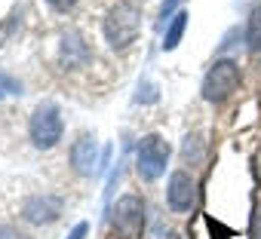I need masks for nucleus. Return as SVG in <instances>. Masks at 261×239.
I'll list each match as a JSON object with an SVG mask.
<instances>
[{
  "label": "nucleus",
  "instance_id": "423d86ee",
  "mask_svg": "<svg viewBox=\"0 0 261 239\" xmlns=\"http://www.w3.org/2000/svg\"><path fill=\"white\" fill-rule=\"evenodd\" d=\"M62 212H65V202H62V196H56V193H34V196H28V199L22 202V218H25L28 224H37V227L59 221Z\"/></svg>",
  "mask_w": 261,
  "mask_h": 239
},
{
  "label": "nucleus",
  "instance_id": "9b49d317",
  "mask_svg": "<svg viewBox=\"0 0 261 239\" xmlns=\"http://www.w3.org/2000/svg\"><path fill=\"white\" fill-rule=\"evenodd\" d=\"M246 43L249 49H261V7H255L249 13V25H246Z\"/></svg>",
  "mask_w": 261,
  "mask_h": 239
},
{
  "label": "nucleus",
  "instance_id": "f03ea898",
  "mask_svg": "<svg viewBox=\"0 0 261 239\" xmlns=\"http://www.w3.org/2000/svg\"><path fill=\"white\" fill-rule=\"evenodd\" d=\"M62 132H65V120H62L59 107L49 104V101H43V104L31 113V120H28V135H31L34 147H40V151L56 147V144L62 141Z\"/></svg>",
  "mask_w": 261,
  "mask_h": 239
},
{
  "label": "nucleus",
  "instance_id": "7ed1b4c3",
  "mask_svg": "<svg viewBox=\"0 0 261 239\" xmlns=\"http://www.w3.org/2000/svg\"><path fill=\"white\" fill-rule=\"evenodd\" d=\"M169 157H172L169 141L151 132V135H145V138L139 141V147H136V169H139V175H142L145 181H157V178L166 172Z\"/></svg>",
  "mask_w": 261,
  "mask_h": 239
},
{
  "label": "nucleus",
  "instance_id": "1a4fd4ad",
  "mask_svg": "<svg viewBox=\"0 0 261 239\" xmlns=\"http://www.w3.org/2000/svg\"><path fill=\"white\" fill-rule=\"evenodd\" d=\"M185 28H188V13H175L172 16V22L166 25V34H163V49L166 52H172L178 43H181V34H185Z\"/></svg>",
  "mask_w": 261,
  "mask_h": 239
},
{
  "label": "nucleus",
  "instance_id": "f257e3e1",
  "mask_svg": "<svg viewBox=\"0 0 261 239\" xmlns=\"http://www.w3.org/2000/svg\"><path fill=\"white\" fill-rule=\"evenodd\" d=\"M142 31V13L133 4H117L105 16V40L114 49H126Z\"/></svg>",
  "mask_w": 261,
  "mask_h": 239
},
{
  "label": "nucleus",
  "instance_id": "f3484780",
  "mask_svg": "<svg viewBox=\"0 0 261 239\" xmlns=\"http://www.w3.org/2000/svg\"><path fill=\"white\" fill-rule=\"evenodd\" d=\"M166 239H185V236H181L178 230H172V233H166Z\"/></svg>",
  "mask_w": 261,
  "mask_h": 239
},
{
  "label": "nucleus",
  "instance_id": "f8f14e48",
  "mask_svg": "<svg viewBox=\"0 0 261 239\" xmlns=\"http://www.w3.org/2000/svg\"><path fill=\"white\" fill-rule=\"evenodd\" d=\"M175 7H178V0H163V4H160V19H157V25H160V28L166 25V19H172V16H175Z\"/></svg>",
  "mask_w": 261,
  "mask_h": 239
},
{
  "label": "nucleus",
  "instance_id": "20e7f679",
  "mask_svg": "<svg viewBox=\"0 0 261 239\" xmlns=\"http://www.w3.org/2000/svg\"><path fill=\"white\" fill-rule=\"evenodd\" d=\"M237 86H240V65L230 58H218L203 77V98L218 104V101L230 98L237 92Z\"/></svg>",
  "mask_w": 261,
  "mask_h": 239
},
{
  "label": "nucleus",
  "instance_id": "39448f33",
  "mask_svg": "<svg viewBox=\"0 0 261 239\" xmlns=\"http://www.w3.org/2000/svg\"><path fill=\"white\" fill-rule=\"evenodd\" d=\"M111 224H114V233L120 239H139L142 227H145V202L139 196H133V193L120 196L117 205H114Z\"/></svg>",
  "mask_w": 261,
  "mask_h": 239
},
{
  "label": "nucleus",
  "instance_id": "0eeeda50",
  "mask_svg": "<svg viewBox=\"0 0 261 239\" xmlns=\"http://www.w3.org/2000/svg\"><path fill=\"white\" fill-rule=\"evenodd\" d=\"M194 196H197V187H194V178L188 172H172L169 175V187H166V202L172 212H188L194 205Z\"/></svg>",
  "mask_w": 261,
  "mask_h": 239
},
{
  "label": "nucleus",
  "instance_id": "2eb2a0df",
  "mask_svg": "<svg viewBox=\"0 0 261 239\" xmlns=\"http://www.w3.org/2000/svg\"><path fill=\"white\" fill-rule=\"evenodd\" d=\"M86 233H89V224H86V221H80V224L68 233V239H86Z\"/></svg>",
  "mask_w": 261,
  "mask_h": 239
},
{
  "label": "nucleus",
  "instance_id": "ddd939ff",
  "mask_svg": "<svg viewBox=\"0 0 261 239\" xmlns=\"http://www.w3.org/2000/svg\"><path fill=\"white\" fill-rule=\"evenodd\" d=\"M0 239H28L25 233H19L16 227H10V224H4L0 227Z\"/></svg>",
  "mask_w": 261,
  "mask_h": 239
},
{
  "label": "nucleus",
  "instance_id": "9d476101",
  "mask_svg": "<svg viewBox=\"0 0 261 239\" xmlns=\"http://www.w3.org/2000/svg\"><path fill=\"white\" fill-rule=\"evenodd\" d=\"M62 55H65L68 65L74 62V55L83 62V58H86V46H83V40H80L77 34H65V37H62Z\"/></svg>",
  "mask_w": 261,
  "mask_h": 239
},
{
  "label": "nucleus",
  "instance_id": "4468645a",
  "mask_svg": "<svg viewBox=\"0 0 261 239\" xmlns=\"http://www.w3.org/2000/svg\"><path fill=\"white\" fill-rule=\"evenodd\" d=\"M46 4H49V7H53L56 13H68V10H71V7L77 4V0H46Z\"/></svg>",
  "mask_w": 261,
  "mask_h": 239
},
{
  "label": "nucleus",
  "instance_id": "6e6552de",
  "mask_svg": "<svg viewBox=\"0 0 261 239\" xmlns=\"http://www.w3.org/2000/svg\"><path fill=\"white\" fill-rule=\"evenodd\" d=\"M71 169L83 178H89L98 169V144H95L92 135H80L71 144Z\"/></svg>",
  "mask_w": 261,
  "mask_h": 239
},
{
  "label": "nucleus",
  "instance_id": "dca6fc26",
  "mask_svg": "<svg viewBox=\"0 0 261 239\" xmlns=\"http://www.w3.org/2000/svg\"><path fill=\"white\" fill-rule=\"evenodd\" d=\"M255 239H261V208H258V218H255Z\"/></svg>",
  "mask_w": 261,
  "mask_h": 239
}]
</instances>
